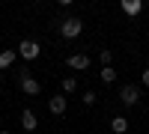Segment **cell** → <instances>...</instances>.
I'll list each match as a JSON object with an SVG mask.
<instances>
[{
  "mask_svg": "<svg viewBox=\"0 0 149 134\" xmlns=\"http://www.w3.org/2000/svg\"><path fill=\"white\" fill-rule=\"evenodd\" d=\"M81 33H84V21L81 18H74V15L63 18V24H60V36L63 39H78Z\"/></svg>",
  "mask_w": 149,
  "mask_h": 134,
  "instance_id": "obj_1",
  "label": "cell"
},
{
  "mask_svg": "<svg viewBox=\"0 0 149 134\" xmlns=\"http://www.w3.org/2000/svg\"><path fill=\"white\" fill-rule=\"evenodd\" d=\"M42 54V48H39V42H33V39H21V45H18V57H24L30 63V60H36Z\"/></svg>",
  "mask_w": 149,
  "mask_h": 134,
  "instance_id": "obj_2",
  "label": "cell"
},
{
  "mask_svg": "<svg viewBox=\"0 0 149 134\" xmlns=\"http://www.w3.org/2000/svg\"><path fill=\"white\" fill-rule=\"evenodd\" d=\"M18 87H21L24 92H27V95H39V92H42L39 81H36V78H30L27 72H18Z\"/></svg>",
  "mask_w": 149,
  "mask_h": 134,
  "instance_id": "obj_3",
  "label": "cell"
},
{
  "mask_svg": "<svg viewBox=\"0 0 149 134\" xmlns=\"http://www.w3.org/2000/svg\"><path fill=\"white\" fill-rule=\"evenodd\" d=\"M119 101L125 104V107L137 104V101H140V90L134 87V83H128V87H122V90H119Z\"/></svg>",
  "mask_w": 149,
  "mask_h": 134,
  "instance_id": "obj_4",
  "label": "cell"
},
{
  "mask_svg": "<svg viewBox=\"0 0 149 134\" xmlns=\"http://www.w3.org/2000/svg\"><path fill=\"white\" fill-rule=\"evenodd\" d=\"M66 107H69V99H66V95H54V99L48 101V110H51V116H63Z\"/></svg>",
  "mask_w": 149,
  "mask_h": 134,
  "instance_id": "obj_5",
  "label": "cell"
},
{
  "mask_svg": "<svg viewBox=\"0 0 149 134\" xmlns=\"http://www.w3.org/2000/svg\"><path fill=\"white\" fill-rule=\"evenodd\" d=\"M66 66L74 69V72H84V69H90V57H86V54H72L66 60Z\"/></svg>",
  "mask_w": 149,
  "mask_h": 134,
  "instance_id": "obj_6",
  "label": "cell"
},
{
  "mask_svg": "<svg viewBox=\"0 0 149 134\" xmlns=\"http://www.w3.org/2000/svg\"><path fill=\"white\" fill-rule=\"evenodd\" d=\"M36 125H39V116H36L33 110H24L21 113V128L24 131H36Z\"/></svg>",
  "mask_w": 149,
  "mask_h": 134,
  "instance_id": "obj_7",
  "label": "cell"
},
{
  "mask_svg": "<svg viewBox=\"0 0 149 134\" xmlns=\"http://www.w3.org/2000/svg\"><path fill=\"white\" fill-rule=\"evenodd\" d=\"M122 12H125V15H140L143 3H140V0H122Z\"/></svg>",
  "mask_w": 149,
  "mask_h": 134,
  "instance_id": "obj_8",
  "label": "cell"
},
{
  "mask_svg": "<svg viewBox=\"0 0 149 134\" xmlns=\"http://www.w3.org/2000/svg\"><path fill=\"white\" fill-rule=\"evenodd\" d=\"M110 131H113V134H125L128 131V119L125 116H113V119H110Z\"/></svg>",
  "mask_w": 149,
  "mask_h": 134,
  "instance_id": "obj_9",
  "label": "cell"
},
{
  "mask_svg": "<svg viewBox=\"0 0 149 134\" xmlns=\"http://www.w3.org/2000/svg\"><path fill=\"white\" fill-rule=\"evenodd\" d=\"M18 51H0V69H9L12 63H15Z\"/></svg>",
  "mask_w": 149,
  "mask_h": 134,
  "instance_id": "obj_10",
  "label": "cell"
},
{
  "mask_svg": "<svg viewBox=\"0 0 149 134\" xmlns=\"http://www.w3.org/2000/svg\"><path fill=\"white\" fill-rule=\"evenodd\" d=\"M63 92H66V95L78 92V78H72V75H69V78H63Z\"/></svg>",
  "mask_w": 149,
  "mask_h": 134,
  "instance_id": "obj_11",
  "label": "cell"
},
{
  "mask_svg": "<svg viewBox=\"0 0 149 134\" xmlns=\"http://www.w3.org/2000/svg\"><path fill=\"white\" fill-rule=\"evenodd\" d=\"M102 81H104V83H113V81H116V69H113V66H104V69H102Z\"/></svg>",
  "mask_w": 149,
  "mask_h": 134,
  "instance_id": "obj_12",
  "label": "cell"
},
{
  "mask_svg": "<svg viewBox=\"0 0 149 134\" xmlns=\"http://www.w3.org/2000/svg\"><path fill=\"white\" fill-rule=\"evenodd\" d=\"M98 60H102V69H104V66H110V60H113V54H110L107 48H104V51L98 54Z\"/></svg>",
  "mask_w": 149,
  "mask_h": 134,
  "instance_id": "obj_13",
  "label": "cell"
},
{
  "mask_svg": "<svg viewBox=\"0 0 149 134\" xmlns=\"http://www.w3.org/2000/svg\"><path fill=\"white\" fill-rule=\"evenodd\" d=\"M81 99H84V104H95V99H98V95H95L93 90H86V92L81 95Z\"/></svg>",
  "mask_w": 149,
  "mask_h": 134,
  "instance_id": "obj_14",
  "label": "cell"
},
{
  "mask_svg": "<svg viewBox=\"0 0 149 134\" xmlns=\"http://www.w3.org/2000/svg\"><path fill=\"white\" fill-rule=\"evenodd\" d=\"M140 81H143V87H149V69H146L143 75H140Z\"/></svg>",
  "mask_w": 149,
  "mask_h": 134,
  "instance_id": "obj_15",
  "label": "cell"
},
{
  "mask_svg": "<svg viewBox=\"0 0 149 134\" xmlns=\"http://www.w3.org/2000/svg\"><path fill=\"white\" fill-rule=\"evenodd\" d=\"M0 83H3V72H0Z\"/></svg>",
  "mask_w": 149,
  "mask_h": 134,
  "instance_id": "obj_16",
  "label": "cell"
},
{
  "mask_svg": "<svg viewBox=\"0 0 149 134\" xmlns=\"http://www.w3.org/2000/svg\"><path fill=\"white\" fill-rule=\"evenodd\" d=\"M0 134H12V131H0Z\"/></svg>",
  "mask_w": 149,
  "mask_h": 134,
  "instance_id": "obj_17",
  "label": "cell"
},
{
  "mask_svg": "<svg viewBox=\"0 0 149 134\" xmlns=\"http://www.w3.org/2000/svg\"><path fill=\"white\" fill-rule=\"evenodd\" d=\"M146 113H149V107H146Z\"/></svg>",
  "mask_w": 149,
  "mask_h": 134,
  "instance_id": "obj_18",
  "label": "cell"
}]
</instances>
